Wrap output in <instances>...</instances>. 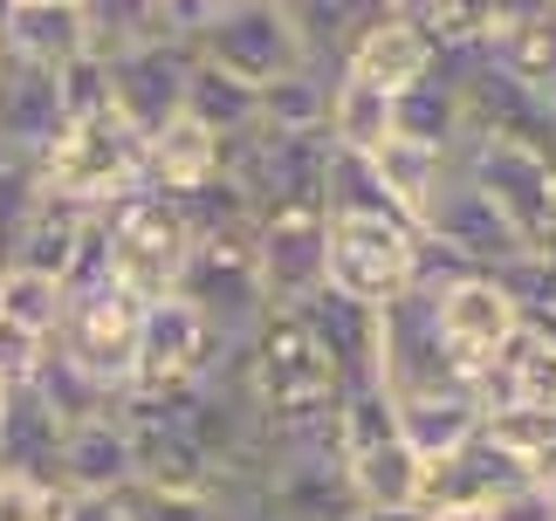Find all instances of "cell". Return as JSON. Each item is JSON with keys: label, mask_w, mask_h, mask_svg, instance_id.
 <instances>
[{"label": "cell", "mask_w": 556, "mask_h": 521, "mask_svg": "<svg viewBox=\"0 0 556 521\" xmlns=\"http://www.w3.org/2000/svg\"><path fill=\"white\" fill-rule=\"evenodd\" d=\"M241 391L254 419H289V411L337 405L344 378H337L324 336L303 322V309H268L254 322V336L241 343Z\"/></svg>", "instance_id": "obj_1"}, {"label": "cell", "mask_w": 556, "mask_h": 521, "mask_svg": "<svg viewBox=\"0 0 556 521\" xmlns=\"http://www.w3.org/2000/svg\"><path fill=\"white\" fill-rule=\"evenodd\" d=\"M35 171H41V192H55V200L111 206L117 192L144 186V138L117 111L111 117H83V124L55 130V144L35 158Z\"/></svg>", "instance_id": "obj_2"}, {"label": "cell", "mask_w": 556, "mask_h": 521, "mask_svg": "<svg viewBox=\"0 0 556 521\" xmlns=\"http://www.w3.org/2000/svg\"><path fill=\"white\" fill-rule=\"evenodd\" d=\"M103 233H111L117 281L138 302L179 289V268H186V254H192V233L179 220V200H173V192H159V186L117 192V200L103 206Z\"/></svg>", "instance_id": "obj_3"}, {"label": "cell", "mask_w": 556, "mask_h": 521, "mask_svg": "<svg viewBox=\"0 0 556 521\" xmlns=\"http://www.w3.org/2000/svg\"><path fill=\"white\" fill-rule=\"evenodd\" d=\"M173 295H186L192 309L206 316V330L220 336L227 351H241L254 336V322L275 309L268 281H262V260H254V233H206V241H192Z\"/></svg>", "instance_id": "obj_4"}, {"label": "cell", "mask_w": 556, "mask_h": 521, "mask_svg": "<svg viewBox=\"0 0 556 521\" xmlns=\"http://www.w3.org/2000/svg\"><path fill=\"white\" fill-rule=\"evenodd\" d=\"M419 241L426 233L413 220H351L330 213V254H324V289L384 309L419 281Z\"/></svg>", "instance_id": "obj_5"}, {"label": "cell", "mask_w": 556, "mask_h": 521, "mask_svg": "<svg viewBox=\"0 0 556 521\" xmlns=\"http://www.w3.org/2000/svg\"><path fill=\"white\" fill-rule=\"evenodd\" d=\"M454 165L488 192V206H495L529 247H549V213H556V158H549V151L516 144V138H488V130H467L460 151H454Z\"/></svg>", "instance_id": "obj_6"}, {"label": "cell", "mask_w": 556, "mask_h": 521, "mask_svg": "<svg viewBox=\"0 0 556 521\" xmlns=\"http://www.w3.org/2000/svg\"><path fill=\"white\" fill-rule=\"evenodd\" d=\"M192 55L213 62V69H227V76H241V82H254V90L275 82V76L309 69L303 41H295L289 14L275 8V0H227V8L200 28Z\"/></svg>", "instance_id": "obj_7"}, {"label": "cell", "mask_w": 556, "mask_h": 521, "mask_svg": "<svg viewBox=\"0 0 556 521\" xmlns=\"http://www.w3.org/2000/svg\"><path fill=\"white\" fill-rule=\"evenodd\" d=\"M378 384L392 398H419V391H454L467 371L454 364L433 316V289H405L399 302L378 309Z\"/></svg>", "instance_id": "obj_8"}, {"label": "cell", "mask_w": 556, "mask_h": 521, "mask_svg": "<svg viewBox=\"0 0 556 521\" xmlns=\"http://www.w3.org/2000/svg\"><path fill=\"white\" fill-rule=\"evenodd\" d=\"M419 233H426L433 247H446V254L460 260V268H475V275H502L508 260L536 254L516 227L502 220L495 206H488V192L467 179L460 165H446V179H440V192H433V206L419 213Z\"/></svg>", "instance_id": "obj_9"}, {"label": "cell", "mask_w": 556, "mask_h": 521, "mask_svg": "<svg viewBox=\"0 0 556 521\" xmlns=\"http://www.w3.org/2000/svg\"><path fill=\"white\" fill-rule=\"evenodd\" d=\"M138 309L144 302L131 289H103V295H76L70 316L55 330V351L76 364L83 378H97L111 398L138 384Z\"/></svg>", "instance_id": "obj_10"}, {"label": "cell", "mask_w": 556, "mask_h": 521, "mask_svg": "<svg viewBox=\"0 0 556 521\" xmlns=\"http://www.w3.org/2000/svg\"><path fill=\"white\" fill-rule=\"evenodd\" d=\"M227 364H241V351H227L186 295H152L138 309V384H186Z\"/></svg>", "instance_id": "obj_11"}, {"label": "cell", "mask_w": 556, "mask_h": 521, "mask_svg": "<svg viewBox=\"0 0 556 521\" xmlns=\"http://www.w3.org/2000/svg\"><path fill=\"white\" fill-rule=\"evenodd\" d=\"M516 487H529V467L481 425L475 440L454 453V460H433V467H426L419 508L433 514V521H475V514H488L495 501H508Z\"/></svg>", "instance_id": "obj_12"}, {"label": "cell", "mask_w": 556, "mask_h": 521, "mask_svg": "<svg viewBox=\"0 0 556 521\" xmlns=\"http://www.w3.org/2000/svg\"><path fill=\"white\" fill-rule=\"evenodd\" d=\"M324 254H330V213L324 206L254 213V260H262V281H268L275 309H295L303 295L324 289Z\"/></svg>", "instance_id": "obj_13"}, {"label": "cell", "mask_w": 556, "mask_h": 521, "mask_svg": "<svg viewBox=\"0 0 556 521\" xmlns=\"http://www.w3.org/2000/svg\"><path fill=\"white\" fill-rule=\"evenodd\" d=\"M186 76H192V49L173 41V35L138 41V49H117L111 55V103H117V117L131 124L138 138L165 130L186 111Z\"/></svg>", "instance_id": "obj_14"}, {"label": "cell", "mask_w": 556, "mask_h": 521, "mask_svg": "<svg viewBox=\"0 0 556 521\" xmlns=\"http://www.w3.org/2000/svg\"><path fill=\"white\" fill-rule=\"evenodd\" d=\"M433 316H440V336H446V351H454V364L467 378H475L481 364L516 336V322H522L516 295H508L495 275H475V268L454 275V281H440V289H433Z\"/></svg>", "instance_id": "obj_15"}, {"label": "cell", "mask_w": 556, "mask_h": 521, "mask_svg": "<svg viewBox=\"0 0 556 521\" xmlns=\"http://www.w3.org/2000/svg\"><path fill=\"white\" fill-rule=\"evenodd\" d=\"M124 432H131V481L138 487H159V494H206L213 501V481H220V467H213V453L192 440L186 425L159 419V411H131L117 405Z\"/></svg>", "instance_id": "obj_16"}, {"label": "cell", "mask_w": 556, "mask_h": 521, "mask_svg": "<svg viewBox=\"0 0 556 521\" xmlns=\"http://www.w3.org/2000/svg\"><path fill=\"white\" fill-rule=\"evenodd\" d=\"M62 130V90L55 69H35V62H0V151L14 158H41Z\"/></svg>", "instance_id": "obj_17"}, {"label": "cell", "mask_w": 556, "mask_h": 521, "mask_svg": "<svg viewBox=\"0 0 556 521\" xmlns=\"http://www.w3.org/2000/svg\"><path fill=\"white\" fill-rule=\"evenodd\" d=\"M62 411L41 398L35 384H8L0 391V473H28V481L55 487V460H62Z\"/></svg>", "instance_id": "obj_18"}, {"label": "cell", "mask_w": 556, "mask_h": 521, "mask_svg": "<svg viewBox=\"0 0 556 521\" xmlns=\"http://www.w3.org/2000/svg\"><path fill=\"white\" fill-rule=\"evenodd\" d=\"M55 487L62 494H124V487H131V432H124L117 411L83 419V425L62 432Z\"/></svg>", "instance_id": "obj_19"}, {"label": "cell", "mask_w": 556, "mask_h": 521, "mask_svg": "<svg viewBox=\"0 0 556 521\" xmlns=\"http://www.w3.org/2000/svg\"><path fill=\"white\" fill-rule=\"evenodd\" d=\"M426 69H433V41H426L413 21H392V14L371 21V28L344 49V62H337V76H357V82H371L384 97L413 90Z\"/></svg>", "instance_id": "obj_20"}, {"label": "cell", "mask_w": 556, "mask_h": 521, "mask_svg": "<svg viewBox=\"0 0 556 521\" xmlns=\"http://www.w3.org/2000/svg\"><path fill=\"white\" fill-rule=\"evenodd\" d=\"M295 309H303V322L324 336L337 378L344 384H378V309H365V302H351L337 289H316V295L295 302Z\"/></svg>", "instance_id": "obj_21"}, {"label": "cell", "mask_w": 556, "mask_h": 521, "mask_svg": "<svg viewBox=\"0 0 556 521\" xmlns=\"http://www.w3.org/2000/svg\"><path fill=\"white\" fill-rule=\"evenodd\" d=\"M399 405V440L413 446V460H454V453L488 425V411L475 405V391L454 384V391H419V398H392Z\"/></svg>", "instance_id": "obj_22"}, {"label": "cell", "mask_w": 556, "mask_h": 521, "mask_svg": "<svg viewBox=\"0 0 556 521\" xmlns=\"http://www.w3.org/2000/svg\"><path fill=\"white\" fill-rule=\"evenodd\" d=\"M206 179H220V138H213L206 124H192L186 111L152 130L144 138V186H159V192H192V186H206Z\"/></svg>", "instance_id": "obj_23"}, {"label": "cell", "mask_w": 556, "mask_h": 521, "mask_svg": "<svg viewBox=\"0 0 556 521\" xmlns=\"http://www.w3.org/2000/svg\"><path fill=\"white\" fill-rule=\"evenodd\" d=\"M344 481H351V501L357 508H419L426 460H413V446H405V440H378V446L344 453Z\"/></svg>", "instance_id": "obj_24"}, {"label": "cell", "mask_w": 556, "mask_h": 521, "mask_svg": "<svg viewBox=\"0 0 556 521\" xmlns=\"http://www.w3.org/2000/svg\"><path fill=\"white\" fill-rule=\"evenodd\" d=\"M275 8L289 14L295 41H303L309 69H324V62H344V49L357 35L384 21V0H275Z\"/></svg>", "instance_id": "obj_25"}, {"label": "cell", "mask_w": 556, "mask_h": 521, "mask_svg": "<svg viewBox=\"0 0 556 521\" xmlns=\"http://www.w3.org/2000/svg\"><path fill=\"white\" fill-rule=\"evenodd\" d=\"M392 138H413V144H433V151H460V138H467L460 90L426 69L413 90L392 97Z\"/></svg>", "instance_id": "obj_26"}, {"label": "cell", "mask_w": 556, "mask_h": 521, "mask_svg": "<svg viewBox=\"0 0 556 521\" xmlns=\"http://www.w3.org/2000/svg\"><path fill=\"white\" fill-rule=\"evenodd\" d=\"M186 117H192V124H206L213 138L227 144V138H241V130L262 124V90L192 55V76H186Z\"/></svg>", "instance_id": "obj_27"}, {"label": "cell", "mask_w": 556, "mask_h": 521, "mask_svg": "<svg viewBox=\"0 0 556 521\" xmlns=\"http://www.w3.org/2000/svg\"><path fill=\"white\" fill-rule=\"evenodd\" d=\"M90 213L97 206H76V200H55V192H41V213L28 220V233H21V247L8 268H35V275H55L76 260V241H83V227H90Z\"/></svg>", "instance_id": "obj_28"}, {"label": "cell", "mask_w": 556, "mask_h": 521, "mask_svg": "<svg viewBox=\"0 0 556 521\" xmlns=\"http://www.w3.org/2000/svg\"><path fill=\"white\" fill-rule=\"evenodd\" d=\"M371 165H378V179H384V192L413 213L433 206V192H440V179H446V165H454V151H433V144H413V138H384L378 151H371Z\"/></svg>", "instance_id": "obj_29"}, {"label": "cell", "mask_w": 556, "mask_h": 521, "mask_svg": "<svg viewBox=\"0 0 556 521\" xmlns=\"http://www.w3.org/2000/svg\"><path fill=\"white\" fill-rule=\"evenodd\" d=\"M324 130H330V144L337 151H371L392 138V97L384 90H371V82H357V76H337L330 82V117H324Z\"/></svg>", "instance_id": "obj_30"}, {"label": "cell", "mask_w": 556, "mask_h": 521, "mask_svg": "<svg viewBox=\"0 0 556 521\" xmlns=\"http://www.w3.org/2000/svg\"><path fill=\"white\" fill-rule=\"evenodd\" d=\"M0 316L21 322L35 336H55L62 316H70V295H62L55 275H35V268H0Z\"/></svg>", "instance_id": "obj_31"}, {"label": "cell", "mask_w": 556, "mask_h": 521, "mask_svg": "<svg viewBox=\"0 0 556 521\" xmlns=\"http://www.w3.org/2000/svg\"><path fill=\"white\" fill-rule=\"evenodd\" d=\"M76 8H83V21H90V41L103 55L165 35V0H76Z\"/></svg>", "instance_id": "obj_32"}, {"label": "cell", "mask_w": 556, "mask_h": 521, "mask_svg": "<svg viewBox=\"0 0 556 521\" xmlns=\"http://www.w3.org/2000/svg\"><path fill=\"white\" fill-rule=\"evenodd\" d=\"M330 117V82L316 69L262 82V130H324Z\"/></svg>", "instance_id": "obj_33"}, {"label": "cell", "mask_w": 556, "mask_h": 521, "mask_svg": "<svg viewBox=\"0 0 556 521\" xmlns=\"http://www.w3.org/2000/svg\"><path fill=\"white\" fill-rule=\"evenodd\" d=\"M481 41L502 69H516L529 90H543L556 103V14L536 21V28H508V35H481Z\"/></svg>", "instance_id": "obj_34"}, {"label": "cell", "mask_w": 556, "mask_h": 521, "mask_svg": "<svg viewBox=\"0 0 556 521\" xmlns=\"http://www.w3.org/2000/svg\"><path fill=\"white\" fill-rule=\"evenodd\" d=\"M35 213H41V171H35V158L0 151V268L14 260V247H21V233H28Z\"/></svg>", "instance_id": "obj_35"}, {"label": "cell", "mask_w": 556, "mask_h": 521, "mask_svg": "<svg viewBox=\"0 0 556 521\" xmlns=\"http://www.w3.org/2000/svg\"><path fill=\"white\" fill-rule=\"evenodd\" d=\"M55 90H62V124H83V117H111V55L103 49H83L76 62L55 69Z\"/></svg>", "instance_id": "obj_36"}, {"label": "cell", "mask_w": 556, "mask_h": 521, "mask_svg": "<svg viewBox=\"0 0 556 521\" xmlns=\"http://www.w3.org/2000/svg\"><path fill=\"white\" fill-rule=\"evenodd\" d=\"M76 494H62L49 481H28V473H0V521H62Z\"/></svg>", "instance_id": "obj_37"}, {"label": "cell", "mask_w": 556, "mask_h": 521, "mask_svg": "<svg viewBox=\"0 0 556 521\" xmlns=\"http://www.w3.org/2000/svg\"><path fill=\"white\" fill-rule=\"evenodd\" d=\"M117 501L131 521H220V508H213L206 494H159V487H138V481L124 487Z\"/></svg>", "instance_id": "obj_38"}, {"label": "cell", "mask_w": 556, "mask_h": 521, "mask_svg": "<svg viewBox=\"0 0 556 521\" xmlns=\"http://www.w3.org/2000/svg\"><path fill=\"white\" fill-rule=\"evenodd\" d=\"M41 357H49V336H35V330L0 316V384H35Z\"/></svg>", "instance_id": "obj_39"}, {"label": "cell", "mask_w": 556, "mask_h": 521, "mask_svg": "<svg viewBox=\"0 0 556 521\" xmlns=\"http://www.w3.org/2000/svg\"><path fill=\"white\" fill-rule=\"evenodd\" d=\"M481 521H556V494L529 481V487H516V494H508V501H495V508H488Z\"/></svg>", "instance_id": "obj_40"}, {"label": "cell", "mask_w": 556, "mask_h": 521, "mask_svg": "<svg viewBox=\"0 0 556 521\" xmlns=\"http://www.w3.org/2000/svg\"><path fill=\"white\" fill-rule=\"evenodd\" d=\"M440 8H446V0H384V14H392V21H413L426 41H433V28H440Z\"/></svg>", "instance_id": "obj_41"}, {"label": "cell", "mask_w": 556, "mask_h": 521, "mask_svg": "<svg viewBox=\"0 0 556 521\" xmlns=\"http://www.w3.org/2000/svg\"><path fill=\"white\" fill-rule=\"evenodd\" d=\"M62 521H131V514H124V501H117V494H76Z\"/></svg>", "instance_id": "obj_42"}, {"label": "cell", "mask_w": 556, "mask_h": 521, "mask_svg": "<svg viewBox=\"0 0 556 521\" xmlns=\"http://www.w3.org/2000/svg\"><path fill=\"white\" fill-rule=\"evenodd\" d=\"M522 330L556 351V302H536V309H522Z\"/></svg>", "instance_id": "obj_43"}, {"label": "cell", "mask_w": 556, "mask_h": 521, "mask_svg": "<svg viewBox=\"0 0 556 521\" xmlns=\"http://www.w3.org/2000/svg\"><path fill=\"white\" fill-rule=\"evenodd\" d=\"M351 521H433L426 508H357Z\"/></svg>", "instance_id": "obj_44"}, {"label": "cell", "mask_w": 556, "mask_h": 521, "mask_svg": "<svg viewBox=\"0 0 556 521\" xmlns=\"http://www.w3.org/2000/svg\"><path fill=\"white\" fill-rule=\"evenodd\" d=\"M549 254H556V213H549Z\"/></svg>", "instance_id": "obj_45"}, {"label": "cell", "mask_w": 556, "mask_h": 521, "mask_svg": "<svg viewBox=\"0 0 556 521\" xmlns=\"http://www.w3.org/2000/svg\"><path fill=\"white\" fill-rule=\"evenodd\" d=\"M28 8H62V0H28Z\"/></svg>", "instance_id": "obj_46"}, {"label": "cell", "mask_w": 556, "mask_h": 521, "mask_svg": "<svg viewBox=\"0 0 556 521\" xmlns=\"http://www.w3.org/2000/svg\"><path fill=\"white\" fill-rule=\"evenodd\" d=\"M0 62H8V49H0Z\"/></svg>", "instance_id": "obj_47"}, {"label": "cell", "mask_w": 556, "mask_h": 521, "mask_svg": "<svg viewBox=\"0 0 556 521\" xmlns=\"http://www.w3.org/2000/svg\"><path fill=\"white\" fill-rule=\"evenodd\" d=\"M0 391H8V384H0Z\"/></svg>", "instance_id": "obj_48"}, {"label": "cell", "mask_w": 556, "mask_h": 521, "mask_svg": "<svg viewBox=\"0 0 556 521\" xmlns=\"http://www.w3.org/2000/svg\"><path fill=\"white\" fill-rule=\"evenodd\" d=\"M475 521H481V514H475Z\"/></svg>", "instance_id": "obj_49"}]
</instances>
